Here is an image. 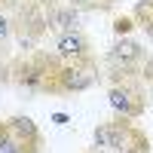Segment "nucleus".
<instances>
[{"label": "nucleus", "instance_id": "obj_1", "mask_svg": "<svg viewBox=\"0 0 153 153\" xmlns=\"http://www.w3.org/2000/svg\"><path fill=\"white\" fill-rule=\"evenodd\" d=\"M92 144H95V150H110V153H150L147 135L126 117L101 123L92 135Z\"/></svg>", "mask_w": 153, "mask_h": 153}, {"label": "nucleus", "instance_id": "obj_2", "mask_svg": "<svg viewBox=\"0 0 153 153\" xmlns=\"http://www.w3.org/2000/svg\"><path fill=\"white\" fill-rule=\"evenodd\" d=\"M98 83V65L89 58L80 61H65V65H55V71L49 74V83H46V92H61V95H71V92H86Z\"/></svg>", "mask_w": 153, "mask_h": 153}, {"label": "nucleus", "instance_id": "obj_3", "mask_svg": "<svg viewBox=\"0 0 153 153\" xmlns=\"http://www.w3.org/2000/svg\"><path fill=\"white\" fill-rule=\"evenodd\" d=\"M107 98H110L113 113H117V117H126V120H138L144 113V107H147L144 92L129 80V76H123V83H113Z\"/></svg>", "mask_w": 153, "mask_h": 153}, {"label": "nucleus", "instance_id": "obj_4", "mask_svg": "<svg viewBox=\"0 0 153 153\" xmlns=\"http://www.w3.org/2000/svg\"><path fill=\"white\" fill-rule=\"evenodd\" d=\"M55 71V61L49 58H28L22 61L16 68V80L22 89H28V92H46V83H49V74Z\"/></svg>", "mask_w": 153, "mask_h": 153}, {"label": "nucleus", "instance_id": "obj_5", "mask_svg": "<svg viewBox=\"0 0 153 153\" xmlns=\"http://www.w3.org/2000/svg\"><path fill=\"white\" fill-rule=\"evenodd\" d=\"M6 126L16 135V141L22 144V153H40L43 150V135H40V129H37V123L31 117H22V113L19 117H9Z\"/></svg>", "mask_w": 153, "mask_h": 153}, {"label": "nucleus", "instance_id": "obj_6", "mask_svg": "<svg viewBox=\"0 0 153 153\" xmlns=\"http://www.w3.org/2000/svg\"><path fill=\"white\" fill-rule=\"evenodd\" d=\"M107 58H110L113 65L120 68V74L132 76V68H135V65H141V61H144V49L138 46L135 40H126V37H120V40L113 43V49L107 52Z\"/></svg>", "mask_w": 153, "mask_h": 153}, {"label": "nucleus", "instance_id": "obj_7", "mask_svg": "<svg viewBox=\"0 0 153 153\" xmlns=\"http://www.w3.org/2000/svg\"><path fill=\"white\" fill-rule=\"evenodd\" d=\"M89 40L80 31H71V34H58V43H55V58L58 61H80L89 58Z\"/></svg>", "mask_w": 153, "mask_h": 153}, {"label": "nucleus", "instance_id": "obj_8", "mask_svg": "<svg viewBox=\"0 0 153 153\" xmlns=\"http://www.w3.org/2000/svg\"><path fill=\"white\" fill-rule=\"evenodd\" d=\"M46 28H52V31H58V34L80 31V12H76V6H74V3H68V6L52 3L49 12H46Z\"/></svg>", "mask_w": 153, "mask_h": 153}, {"label": "nucleus", "instance_id": "obj_9", "mask_svg": "<svg viewBox=\"0 0 153 153\" xmlns=\"http://www.w3.org/2000/svg\"><path fill=\"white\" fill-rule=\"evenodd\" d=\"M0 153H22V144L16 141V135L9 132V126H0Z\"/></svg>", "mask_w": 153, "mask_h": 153}, {"label": "nucleus", "instance_id": "obj_10", "mask_svg": "<svg viewBox=\"0 0 153 153\" xmlns=\"http://www.w3.org/2000/svg\"><path fill=\"white\" fill-rule=\"evenodd\" d=\"M135 19H141V28L150 34V40H153V12H150V6H147V3H138Z\"/></svg>", "mask_w": 153, "mask_h": 153}, {"label": "nucleus", "instance_id": "obj_11", "mask_svg": "<svg viewBox=\"0 0 153 153\" xmlns=\"http://www.w3.org/2000/svg\"><path fill=\"white\" fill-rule=\"evenodd\" d=\"M9 37H12V22H9V16H6V12L0 9V43H6Z\"/></svg>", "mask_w": 153, "mask_h": 153}, {"label": "nucleus", "instance_id": "obj_12", "mask_svg": "<svg viewBox=\"0 0 153 153\" xmlns=\"http://www.w3.org/2000/svg\"><path fill=\"white\" fill-rule=\"evenodd\" d=\"M132 25H135L132 19H117V22H113V31L123 37V34H129V31H132Z\"/></svg>", "mask_w": 153, "mask_h": 153}, {"label": "nucleus", "instance_id": "obj_13", "mask_svg": "<svg viewBox=\"0 0 153 153\" xmlns=\"http://www.w3.org/2000/svg\"><path fill=\"white\" fill-rule=\"evenodd\" d=\"M110 3H113V0H92V6H98V9H107Z\"/></svg>", "mask_w": 153, "mask_h": 153}, {"label": "nucleus", "instance_id": "obj_14", "mask_svg": "<svg viewBox=\"0 0 153 153\" xmlns=\"http://www.w3.org/2000/svg\"><path fill=\"white\" fill-rule=\"evenodd\" d=\"M37 3H49V6H52V3H55V0H37Z\"/></svg>", "mask_w": 153, "mask_h": 153}, {"label": "nucleus", "instance_id": "obj_15", "mask_svg": "<svg viewBox=\"0 0 153 153\" xmlns=\"http://www.w3.org/2000/svg\"><path fill=\"white\" fill-rule=\"evenodd\" d=\"M147 6H150V12H153V3H150V0H147Z\"/></svg>", "mask_w": 153, "mask_h": 153}]
</instances>
